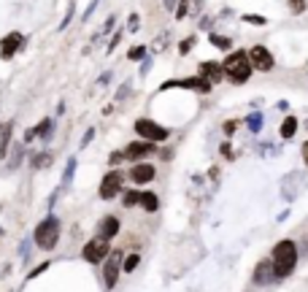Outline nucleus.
<instances>
[{
    "label": "nucleus",
    "mask_w": 308,
    "mask_h": 292,
    "mask_svg": "<svg viewBox=\"0 0 308 292\" xmlns=\"http://www.w3.org/2000/svg\"><path fill=\"white\" fill-rule=\"evenodd\" d=\"M298 265V246L294 241H278L276 249H273V270H276V278H286Z\"/></svg>",
    "instance_id": "obj_1"
},
{
    "label": "nucleus",
    "mask_w": 308,
    "mask_h": 292,
    "mask_svg": "<svg viewBox=\"0 0 308 292\" xmlns=\"http://www.w3.org/2000/svg\"><path fill=\"white\" fill-rule=\"evenodd\" d=\"M222 68H224V76L230 78V82H236V84H244V82H249V76H252V60L246 52H230L227 54V60L222 62Z\"/></svg>",
    "instance_id": "obj_2"
},
{
    "label": "nucleus",
    "mask_w": 308,
    "mask_h": 292,
    "mask_svg": "<svg viewBox=\"0 0 308 292\" xmlns=\"http://www.w3.org/2000/svg\"><path fill=\"white\" fill-rule=\"evenodd\" d=\"M60 233H62V224H60V219L49 214V216H46L44 222L36 228V233H32V241H36L38 249L52 252V249L60 244Z\"/></svg>",
    "instance_id": "obj_3"
},
{
    "label": "nucleus",
    "mask_w": 308,
    "mask_h": 292,
    "mask_svg": "<svg viewBox=\"0 0 308 292\" xmlns=\"http://www.w3.org/2000/svg\"><path fill=\"white\" fill-rule=\"evenodd\" d=\"M136 132L144 138V141H152V144L168 141V130H165L162 124L152 122V119H138V122H136Z\"/></svg>",
    "instance_id": "obj_4"
},
{
    "label": "nucleus",
    "mask_w": 308,
    "mask_h": 292,
    "mask_svg": "<svg viewBox=\"0 0 308 292\" xmlns=\"http://www.w3.org/2000/svg\"><path fill=\"white\" fill-rule=\"evenodd\" d=\"M122 182H124V176L119 174V170H111V174H106L103 176V182H100V198L103 200H111V198H116L119 192H122Z\"/></svg>",
    "instance_id": "obj_5"
},
{
    "label": "nucleus",
    "mask_w": 308,
    "mask_h": 292,
    "mask_svg": "<svg viewBox=\"0 0 308 292\" xmlns=\"http://www.w3.org/2000/svg\"><path fill=\"white\" fill-rule=\"evenodd\" d=\"M108 244L103 241V238H95V241H90V244H84V249H82V257L86 262H92V265H98V262H103L106 257H108Z\"/></svg>",
    "instance_id": "obj_6"
},
{
    "label": "nucleus",
    "mask_w": 308,
    "mask_h": 292,
    "mask_svg": "<svg viewBox=\"0 0 308 292\" xmlns=\"http://www.w3.org/2000/svg\"><path fill=\"white\" fill-rule=\"evenodd\" d=\"M249 60H252V68L254 70H273V54L265 49V46H252L249 49Z\"/></svg>",
    "instance_id": "obj_7"
},
{
    "label": "nucleus",
    "mask_w": 308,
    "mask_h": 292,
    "mask_svg": "<svg viewBox=\"0 0 308 292\" xmlns=\"http://www.w3.org/2000/svg\"><path fill=\"white\" fill-rule=\"evenodd\" d=\"M22 44H24V38H22V32H8V36L3 38V41H0V57L3 60H11L16 54L19 49H22Z\"/></svg>",
    "instance_id": "obj_8"
},
{
    "label": "nucleus",
    "mask_w": 308,
    "mask_h": 292,
    "mask_svg": "<svg viewBox=\"0 0 308 292\" xmlns=\"http://www.w3.org/2000/svg\"><path fill=\"white\" fill-rule=\"evenodd\" d=\"M119 268H122V252H111V260L106 262L103 268V278H106V287H116V278H119Z\"/></svg>",
    "instance_id": "obj_9"
},
{
    "label": "nucleus",
    "mask_w": 308,
    "mask_h": 292,
    "mask_svg": "<svg viewBox=\"0 0 308 292\" xmlns=\"http://www.w3.org/2000/svg\"><path fill=\"white\" fill-rule=\"evenodd\" d=\"M154 176H157V170H154L152 162H136L130 168L132 184H149V182H154Z\"/></svg>",
    "instance_id": "obj_10"
},
{
    "label": "nucleus",
    "mask_w": 308,
    "mask_h": 292,
    "mask_svg": "<svg viewBox=\"0 0 308 292\" xmlns=\"http://www.w3.org/2000/svg\"><path fill=\"white\" fill-rule=\"evenodd\" d=\"M154 154V144L152 141H136L124 149V160H140V157Z\"/></svg>",
    "instance_id": "obj_11"
},
{
    "label": "nucleus",
    "mask_w": 308,
    "mask_h": 292,
    "mask_svg": "<svg viewBox=\"0 0 308 292\" xmlns=\"http://www.w3.org/2000/svg\"><path fill=\"white\" fill-rule=\"evenodd\" d=\"M119 233V219L116 216H103L98 224V238H103V241H111L114 236Z\"/></svg>",
    "instance_id": "obj_12"
},
{
    "label": "nucleus",
    "mask_w": 308,
    "mask_h": 292,
    "mask_svg": "<svg viewBox=\"0 0 308 292\" xmlns=\"http://www.w3.org/2000/svg\"><path fill=\"white\" fill-rule=\"evenodd\" d=\"M200 76L208 78L211 84H216V82H222V78H224V68L219 62H203V65H200Z\"/></svg>",
    "instance_id": "obj_13"
},
{
    "label": "nucleus",
    "mask_w": 308,
    "mask_h": 292,
    "mask_svg": "<svg viewBox=\"0 0 308 292\" xmlns=\"http://www.w3.org/2000/svg\"><path fill=\"white\" fill-rule=\"evenodd\" d=\"M273 278H276V270H273V262L262 260L257 265V270H254V282L257 284H270Z\"/></svg>",
    "instance_id": "obj_14"
},
{
    "label": "nucleus",
    "mask_w": 308,
    "mask_h": 292,
    "mask_svg": "<svg viewBox=\"0 0 308 292\" xmlns=\"http://www.w3.org/2000/svg\"><path fill=\"white\" fill-rule=\"evenodd\" d=\"M11 130H14V122H8L0 132V160L6 157V152H8V144H11Z\"/></svg>",
    "instance_id": "obj_15"
},
{
    "label": "nucleus",
    "mask_w": 308,
    "mask_h": 292,
    "mask_svg": "<svg viewBox=\"0 0 308 292\" xmlns=\"http://www.w3.org/2000/svg\"><path fill=\"white\" fill-rule=\"evenodd\" d=\"M140 206H144L146 211H157L160 208V198L154 195V192H140Z\"/></svg>",
    "instance_id": "obj_16"
},
{
    "label": "nucleus",
    "mask_w": 308,
    "mask_h": 292,
    "mask_svg": "<svg viewBox=\"0 0 308 292\" xmlns=\"http://www.w3.org/2000/svg\"><path fill=\"white\" fill-rule=\"evenodd\" d=\"M294 130H298V119H294V116H286L284 119V122H281V138H292L294 136Z\"/></svg>",
    "instance_id": "obj_17"
},
{
    "label": "nucleus",
    "mask_w": 308,
    "mask_h": 292,
    "mask_svg": "<svg viewBox=\"0 0 308 292\" xmlns=\"http://www.w3.org/2000/svg\"><path fill=\"white\" fill-rule=\"evenodd\" d=\"M52 130H54V122H52V119H44V122L36 128V138H44L46 141V138H52Z\"/></svg>",
    "instance_id": "obj_18"
},
{
    "label": "nucleus",
    "mask_w": 308,
    "mask_h": 292,
    "mask_svg": "<svg viewBox=\"0 0 308 292\" xmlns=\"http://www.w3.org/2000/svg\"><path fill=\"white\" fill-rule=\"evenodd\" d=\"M284 187H286V198H294V192H298V187H300V178H298V174H290L284 178Z\"/></svg>",
    "instance_id": "obj_19"
},
{
    "label": "nucleus",
    "mask_w": 308,
    "mask_h": 292,
    "mask_svg": "<svg viewBox=\"0 0 308 292\" xmlns=\"http://www.w3.org/2000/svg\"><path fill=\"white\" fill-rule=\"evenodd\" d=\"M262 124H265L262 114H252L249 119H246V128H249L252 132H260V130H262Z\"/></svg>",
    "instance_id": "obj_20"
},
{
    "label": "nucleus",
    "mask_w": 308,
    "mask_h": 292,
    "mask_svg": "<svg viewBox=\"0 0 308 292\" xmlns=\"http://www.w3.org/2000/svg\"><path fill=\"white\" fill-rule=\"evenodd\" d=\"M138 203H140V192H136V190L124 192V198H122V206H124V208H132V206H138Z\"/></svg>",
    "instance_id": "obj_21"
},
{
    "label": "nucleus",
    "mask_w": 308,
    "mask_h": 292,
    "mask_svg": "<svg viewBox=\"0 0 308 292\" xmlns=\"http://www.w3.org/2000/svg\"><path fill=\"white\" fill-rule=\"evenodd\" d=\"M138 262H140V257H138V254H127L124 260H122V268L127 270V274H132V270L138 268Z\"/></svg>",
    "instance_id": "obj_22"
},
{
    "label": "nucleus",
    "mask_w": 308,
    "mask_h": 292,
    "mask_svg": "<svg viewBox=\"0 0 308 292\" xmlns=\"http://www.w3.org/2000/svg\"><path fill=\"white\" fill-rule=\"evenodd\" d=\"M211 44H214V46H219V49H230V46H232L230 38L219 36V32H211Z\"/></svg>",
    "instance_id": "obj_23"
},
{
    "label": "nucleus",
    "mask_w": 308,
    "mask_h": 292,
    "mask_svg": "<svg viewBox=\"0 0 308 292\" xmlns=\"http://www.w3.org/2000/svg\"><path fill=\"white\" fill-rule=\"evenodd\" d=\"M73 174H76V157H70V160H68V165H65L62 182H65V184H70V182H73Z\"/></svg>",
    "instance_id": "obj_24"
},
{
    "label": "nucleus",
    "mask_w": 308,
    "mask_h": 292,
    "mask_svg": "<svg viewBox=\"0 0 308 292\" xmlns=\"http://www.w3.org/2000/svg\"><path fill=\"white\" fill-rule=\"evenodd\" d=\"M127 57L130 60H144L146 57V46H132V49L127 52Z\"/></svg>",
    "instance_id": "obj_25"
},
{
    "label": "nucleus",
    "mask_w": 308,
    "mask_h": 292,
    "mask_svg": "<svg viewBox=\"0 0 308 292\" xmlns=\"http://www.w3.org/2000/svg\"><path fill=\"white\" fill-rule=\"evenodd\" d=\"M290 8H292V14H303V11H306V0H290Z\"/></svg>",
    "instance_id": "obj_26"
},
{
    "label": "nucleus",
    "mask_w": 308,
    "mask_h": 292,
    "mask_svg": "<svg viewBox=\"0 0 308 292\" xmlns=\"http://www.w3.org/2000/svg\"><path fill=\"white\" fill-rule=\"evenodd\" d=\"M52 157L49 154H36V160H32V168H41V165H49Z\"/></svg>",
    "instance_id": "obj_27"
},
{
    "label": "nucleus",
    "mask_w": 308,
    "mask_h": 292,
    "mask_svg": "<svg viewBox=\"0 0 308 292\" xmlns=\"http://www.w3.org/2000/svg\"><path fill=\"white\" fill-rule=\"evenodd\" d=\"M22 154H24V146H16V149H14V160L8 162L11 168H16V165H19V160H22Z\"/></svg>",
    "instance_id": "obj_28"
},
{
    "label": "nucleus",
    "mask_w": 308,
    "mask_h": 292,
    "mask_svg": "<svg viewBox=\"0 0 308 292\" xmlns=\"http://www.w3.org/2000/svg\"><path fill=\"white\" fill-rule=\"evenodd\" d=\"M192 44H195V38H186V41H182V44H178V52H182V54H190Z\"/></svg>",
    "instance_id": "obj_29"
},
{
    "label": "nucleus",
    "mask_w": 308,
    "mask_h": 292,
    "mask_svg": "<svg viewBox=\"0 0 308 292\" xmlns=\"http://www.w3.org/2000/svg\"><path fill=\"white\" fill-rule=\"evenodd\" d=\"M244 22H252V24H265V16H257V14H246Z\"/></svg>",
    "instance_id": "obj_30"
},
{
    "label": "nucleus",
    "mask_w": 308,
    "mask_h": 292,
    "mask_svg": "<svg viewBox=\"0 0 308 292\" xmlns=\"http://www.w3.org/2000/svg\"><path fill=\"white\" fill-rule=\"evenodd\" d=\"M122 160H124V152H111L108 165H116V162H122Z\"/></svg>",
    "instance_id": "obj_31"
},
{
    "label": "nucleus",
    "mask_w": 308,
    "mask_h": 292,
    "mask_svg": "<svg viewBox=\"0 0 308 292\" xmlns=\"http://www.w3.org/2000/svg\"><path fill=\"white\" fill-rule=\"evenodd\" d=\"M19 254L24 257V262L30 260V241H22V246H19Z\"/></svg>",
    "instance_id": "obj_32"
},
{
    "label": "nucleus",
    "mask_w": 308,
    "mask_h": 292,
    "mask_svg": "<svg viewBox=\"0 0 308 292\" xmlns=\"http://www.w3.org/2000/svg\"><path fill=\"white\" fill-rule=\"evenodd\" d=\"M186 6H190V0H178V11H176V16H178V19H184V16H186Z\"/></svg>",
    "instance_id": "obj_33"
},
{
    "label": "nucleus",
    "mask_w": 308,
    "mask_h": 292,
    "mask_svg": "<svg viewBox=\"0 0 308 292\" xmlns=\"http://www.w3.org/2000/svg\"><path fill=\"white\" fill-rule=\"evenodd\" d=\"M49 265H52V262H41V265H38V268H36V270H30V278H36V276H41V274H44V270H46V268H49Z\"/></svg>",
    "instance_id": "obj_34"
},
{
    "label": "nucleus",
    "mask_w": 308,
    "mask_h": 292,
    "mask_svg": "<svg viewBox=\"0 0 308 292\" xmlns=\"http://www.w3.org/2000/svg\"><path fill=\"white\" fill-rule=\"evenodd\" d=\"M70 19H73V6H68V14H65V19H62V24H60V30H65L70 24Z\"/></svg>",
    "instance_id": "obj_35"
},
{
    "label": "nucleus",
    "mask_w": 308,
    "mask_h": 292,
    "mask_svg": "<svg viewBox=\"0 0 308 292\" xmlns=\"http://www.w3.org/2000/svg\"><path fill=\"white\" fill-rule=\"evenodd\" d=\"M236 128H238V122L232 119V122H227V124H224V132H227V136H232V132H236Z\"/></svg>",
    "instance_id": "obj_36"
},
{
    "label": "nucleus",
    "mask_w": 308,
    "mask_h": 292,
    "mask_svg": "<svg viewBox=\"0 0 308 292\" xmlns=\"http://www.w3.org/2000/svg\"><path fill=\"white\" fill-rule=\"evenodd\" d=\"M92 138H95V130H92V128H90V130H86V132H84V141H82V146H86V144H90V141H92Z\"/></svg>",
    "instance_id": "obj_37"
},
{
    "label": "nucleus",
    "mask_w": 308,
    "mask_h": 292,
    "mask_svg": "<svg viewBox=\"0 0 308 292\" xmlns=\"http://www.w3.org/2000/svg\"><path fill=\"white\" fill-rule=\"evenodd\" d=\"M127 28H130V30H138V16H136V14L127 19Z\"/></svg>",
    "instance_id": "obj_38"
},
{
    "label": "nucleus",
    "mask_w": 308,
    "mask_h": 292,
    "mask_svg": "<svg viewBox=\"0 0 308 292\" xmlns=\"http://www.w3.org/2000/svg\"><path fill=\"white\" fill-rule=\"evenodd\" d=\"M95 8H98V0H92V6L86 8V14H84V19H90L92 14H95Z\"/></svg>",
    "instance_id": "obj_39"
},
{
    "label": "nucleus",
    "mask_w": 308,
    "mask_h": 292,
    "mask_svg": "<svg viewBox=\"0 0 308 292\" xmlns=\"http://www.w3.org/2000/svg\"><path fill=\"white\" fill-rule=\"evenodd\" d=\"M32 138H36V128H32V130H28V132H24V144H30V141H32Z\"/></svg>",
    "instance_id": "obj_40"
},
{
    "label": "nucleus",
    "mask_w": 308,
    "mask_h": 292,
    "mask_svg": "<svg viewBox=\"0 0 308 292\" xmlns=\"http://www.w3.org/2000/svg\"><path fill=\"white\" fill-rule=\"evenodd\" d=\"M127 92H130V84H124V87L119 90V95H116V98H119V100H122V98H127Z\"/></svg>",
    "instance_id": "obj_41"
},
{
    "label": "nucleus",
    "mask_w": 308,
    "mask_h": 292,
    "mask_svg": "<svg viewBox=\"0 0 308 292\" xmlns=\"http://www.w3.org/2000/svg\"><path fill=\"white\" fill-rule=\"evenodd\" d=\"M222 154H227V157H232V149H230V144H222Z\"/></svg>",
    "instance_id": "obj_42"
},
{
    "label": "nucleus",
    "mask_w": 308,
    "mask_h": 292,
    "mask_svg": "<svg viewBox=\"0 0 308 292\" xmlns=\"http://www.w3.org/2000/svg\"><path fill=\"white\" fill-rule=\"evenodd\" d=\"M303 160H306V165H308V141L303 144Z\"/></svg>",
    "instance_id": "obj_43"
}]
</instances>
